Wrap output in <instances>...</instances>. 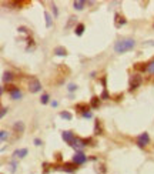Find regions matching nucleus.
<instances>
[{"mask_svg":"<svg viewBox=\"0 0 154 174\" xmlns=\"http://www.w3.org/2000/svg\"><path fill=\"white\" fill-rule=\"evenodd\" d=\"M135 46V41L133 39H123L115 41L114 44V52L115 53H126L128 50H131Z\"/></svg>","mask_w":154,"mask_h":174,"instance_id":"nucleus-1","label":"nucleus"},{"mask_svg":"<svg viewBox=\"0 0 154 174\" xmlns=\"http://www.w3.org/2000/svg\"><path fill=\"white\" fill-rule=\"evenodd\" d=\"M135 143H137V146L141 147V148L146 147L147 144H150V135H148V133H146V131L141 133V134L135 138Z\"/></svg>","mask_w":154,"mask_h":174,"instance_id":"nucleus-2","label":"nucleus"},{"mask_svg":"<svg viewBox=\"0 0 154 174\" xmlns=\"http://www.w3.org/2000/svg\"><path fill=\"white\" fill-rule=\"evenodd\" d=\"M40 89H41V84L38 81V78L30 77V80H29V90H30V93H37V91H40Z\"/></svg>","mask_w":154,"mask_h":174,"instance_id":"nucleus-3","label":"nucleus"},{"mask_svg":"<svg viewBox=\"0 0 154 174\" xmlns=\"http://www.w3.org/2000/svg\"><path fill=\"white\" fill-rule=\"evenodd\" d=\"M141 83H143V77H141L140 74L131 76V78H130V91H133V90H135L137 87H140Z\"/></svg>","mask_w":154,"mask_h":174,"instance_id":"nucleus-4","label":"nucleus"},{"mask_svg":"<svg viewBox=\"0 0 154 174\" xmlns=\"http://www.w3.org/2000/svg\"><path fill=\"white\" fill-rule=\"evenodd\" d=\"M86 160H87V155L83 154L81 151H78V153H76V154L73 155V163L74 164H84L86 163Z\"/></svg>","mask_w":154,"mask_h":174,"instance_id":"nucleus-5","label":"nucleus"},{"mask_svg":"<svg viewBox=\"0 0 154 174\" xmlns=\"http://www.w3.org/2000/svg\"><path fill=\"white\" fill-rule=\"evenodd\" d=\"M61 137H63L64 141H67L69 144H70V146L73 144V143H74V140H76V138H74V134H73L71 131H63Z\"/></svg>","mask_w":154,"mask_h":174,"instance_id":"nucleus-6","label":"nucleus"},{"mask_svg":"<svg viewBox=\"0 0 154 174\" xmlns=\"http://www.w3.org/2000/svg\"><path fill=\"white\" fill-rule=\"evenodd\" d=\"M61 170L69 171V173H73V171L76 170V164H74V163H64L63 166H61Z\"/></svg>","mask_w":154,"mask_h":174,"instance_id":"nucleus-7","label":"nucleus"},{"mask_svg":"<svg viewBox=\"0 0 154 174\" xmlns=\"http://www.w3.org/2000/svg\"><path fill=\"white\" fill-rule=\"evenodd\" d=\"M127 23V20L124 19V16H121V14H115V27H120L123 26V24H126Z\"/></svg>","mask_w":154,"mask_h":174,"instance_id":"nucleus-8","label":"nucleus"},{"mask_svg":"<svg viewBox=\"0 0 154 174\" xmlns=\"http://www.w3.org/2000/svg\"><path fill=\"white\" fill-rule=\"evenodd\" d=\"M100 97H91V101H90V107H93V109H98V106H100V100H98Z\"/></svg>","mask_w":154,"mask_h":174,"instance_id":"nucleus-9","label":"nucleus"},{"mask_svg":"<svg viewBox=\"0 0 154 174\" xmlns=\"http://www.w3.org/2000/svg\"><path fill=\"white\" fill-rule=\"evenodd\" d=\"M13 129L16 131H19V133H23L24 131V124H23V121H16L14 126H13Z\"/></svg>","mask_w":154,"mask_h":174,"instance_id":"nucleus-10","label":"nucleus"},{"mask_svg":"<svg viewBox=\"0 0 154 174\" xmlns=\"http://www.w3.org/2000/svg\"><path fill=\"white\" fill-rule=\"evenodd\" d=\"M26 154H27V150H26V148H20V150H16V151L13 153L14 157H20V158H23Z\"/></svg>","mask_w":154,"mask_h":174,"instance_id":"nucleus-11","label":"nucleus"},{"mask_svg":"<svg viewBox=\"0 0 154 174\" xmlns=\"http://www.w3.org/2000/svg\"><path fill=\"white\" fill-rule=\"evenodd\" d=\"M54 54H57V56H66L67 54V50L64 47H61V46H58V47L54 49Z\"/></svg>","mask_w":154,"mask_h":174,"instance_id":"nucleus-12","label":"nucleus"},{"mask_svg":"<svg viewBox=\"0 0 154 174\" xmlns=\"http://www.w3.org/2000/svg\"><path fill=\"white\" fill-rule=\"evenodd\" d=\"M83 32H84V24H83V23H78V24L74 27V33H76L77 36H81V34H83Z\"/></svg>","mask_w":154,"mask_h":174,"instance_id":"nucleus-13","label":"nucleus"},{"mask_svg":"<svg viewBox=\"0 0 154 174\" xmlns=\"http://www.w3.org/2000/svg\"><path fill=\"white\" fill-rule=\"evenodd\" d=\"M73 6H74L76 10H83L84 9V1L83 0H76V1L73 3Z\"/></svg>","mask_w":154,"mask_h":174,"instance_id":"nucleus-14","label":"nucleus"},{"mask_svg":"<svg viewBox=\"0 0 154 174\" xmlns=\"http://www.w3.org/2000/svg\"><path fill=\"white\" fill-rule=\"evenodd\" d=\"M12 78H13V74L10 71H4V73H3V81H4V83L12 81Z\"/></svg>","mask_w":154,"mask_h":174,"instance_id":"nucleus-15","label":"nucleus"},{"mask_svg":"<svg viewBox=\"0 0 154 174\" xmlns=\"http://www.w3.org/2000/svg\"><path fill=\"white\" fill-rule=\"evenodd\" d=\"M134 69L135 70H140V71H146L147 70V63H135Z\"/></svg>","mask_w":154,"mask_h":174,"instance_id":"nucleus-16","label":"nucleus"},{"mask_svg":"<svg viewBox=\"0 0 154 174\" xmlns=\"http://www.w3.org/2000/svg\"><path fill=\"white\" fill-rule=\"evenodd\" d=\"M76 109H77V110H81V111L84 113V110H89V109H90V104L78 103V104H76Z\"/></svg>","mask_w":154,"mask_h":174,"instance_id":"nucleus-17","label":"nucleus"},{"mask_svg":"<svg viewBox=\"0 0 154 174\" xmlns=\"http://www.w3.org/2000/svg\"><path fill=\"white\" fill-rule=\"evenodd\" d=\"M10 96H12L13 100H19V98H21V91L17 89L16 91H13V93H10Z\"/></svg>","mask_w":154,"mask_h":174,"instance_id":"nucleus-18","label":"nucleus"},{"mask_svg":"<svg viewBox=\"0 0 154 174\" xmlns=\"http://www.w3.org/2000/svg\"><path fill=\"white\" fill-rule=\"evenodd\" d=\"M147 71L150 73V74H154V58L150 61V63H147Z\"/></svg>","mask_w":154,"mask_h":174,"instance_id":"nucleus-19","label":"nucleus"},{"mask_svg":"<svg viewBox=\"0 0 154 174\" xmlns=\"http://www.w3.org/2000/svg\"><path fill=\"white\" fill-rule=\"evenodd\" d=\"M60 116L63 117V118H66V120H71V118H73L71 113H69V111H61V113H60Z\"/></svg>","mask_w":154,"mask_h":174,"instance_id":"nucleus-20","label":"nucleus"},{"mask_svg":"<svg viewBox=\"0 0 154 174\" xmlns=\"http://www.w3.org/2000/svg\"><path fill=\"white\" fill-rule=\"evenodd\" d=\"M44 17H46V26L50 27L51 26V17H50V14L46 12V13H44Z\"/></svg>","mask_w":154,"mask_h":174,"instance_id":"nucleus-21","label":"nucleus"},{"mask_svg":"<svg viewBox=\"0 0 154 174\" xmlns=\"http://www.w3.org/2000/svg\"><path fill=\"white\" fill-rule=\"evenodd\" d=\"M6 90L10 91V93H13V91L17 90V87H16V86H13V84H7V86H6Z\"/></svg>","mask_w":154,"mask_h":174,"instance_id":"nucleus-22","label":"nucleus"},{"mask_svg":"<svg viewBox=\"0 0 154 174\" xmlns=\"http://www.w3.org/2000/svg\"><path fill=\"white\" fill-rule=\"evenodd\" d=\"M100 98H103V100H107V98H110L109 93H107V90H106V87H104V90H103L101 96H100Z\"/></svg>","mask_w":154,"mask_h":174,"instance_id":"nucleus-23","label":"nucleus"},{"mask_svg":"<svg viewBox=\"0 0 154 174\" xmlns=\"http://www.w3.org/2000/svg\"><path fill=\"white\" fill-rule=\"evenodd\" d=\"M94 133H96V134H101V127H100V123H98V120L96 121V129H94Z\"/></svg>","mask_w":154,"mask_h":174,"instance_id":"nucleus-24","label":"nucleus"},{"mask_svg":"<svg viewBox=\"0 0 154 174\" xmlns=\"http://www.w3.org/2000/svg\"><path fill=\"white\" fill-rule=\"evenodd\" d=\"M40 101H41L43 104L49 103V94H43V96H41V98H40Z\"/></svg>","mask_w":154,"mask_h":174,"instance_id":"nucleus-25","label":"nucleus"},{"mask_svg":"<svg viewBox=\"0 0 154 174\" xmlns=\"http://www.w3.org/2000/svg\"><path fill=\"white\" fill-rule=\"evenodd\" d=\"M0 133H1V134H0V137H1V141H4V140H6V137H7V133L4 131V130H1Z\"/></svg>","mask_w":154,"mask_h":174,"instance_id":"nucleus-26","label":"nucleus"},{"mask_svg":"<svg viewBox=\"0 0 154 174\" xmlns=\"http://www.w3.org/2000/svg\"><path fill=\"white\" fill-rule=\"evenodd\" d=\"M91 116H93V114H91V111H84L83 113V117H86V118H90Z\"/></svg>","mask_w":154,"mask_h":174,"instance_id":"nucleus-27","label":"nucleus"},{"mask_svg":"<svg viewBox=\"0 0 154 174\" xmlns=\"http://www.w3.org/2000/svg\"><path fill=\"white\" fill-rule=\"evenodd\" d=\"M76 89H77L76 84H69V90H70V91H74Z\"/></svg>","mask_w":154,"mask_h":174,"instance_id":"nucleus-28","label":"nucleus"},{"mask_svg":"<svg viewBox=\"0 0 154 174\" xmlns=\"http://www.w3.org/2000/svg\"><path fill=\"white\" fill-rule=\"evenodd\" d=\"M34 144H36V146H40V144H41V141H40L38 138H34Z\"/></svg>","mask_w":154,"mask_h":174,"instance_id":"nucleus-29","label":"nucleus"},{"mask_svg":"<svg viewBox=\"0 0 154 174\" xmlns=\"http://www.w3.org/2000/svg\"><path fill=\"white\" fill-rule=\"evenodd\" d=\"M51 106H53V107H57L58 103H57V101H51Z\"/></svg>","mask_w":154,"mask_h":174,"instance_id":"nucleus-30","label":"nucleus"},{"mask_svg":"<svg viewBox=\"0 0 154 174\" xmlns=\"http://www.w3.org/2000/svg\"><path fill=\"white\" fill-rule=\"evenodd\" d=\"M53 10H54V14L57 16V13H58V12H57V9H56V6H54V4H53Z\"/></svg>","mask_w":154,"mask_h":174,"instance_id":"nucleus-31","label":"nucleus"},{"mask_svg":"<svg viewBox=\"0 0 154 174\" xmlns=\"http://www.w3.org/2000/svg\"><path fill=\"white\" fill-rule=\"evenodd\" d=\"M6 110H7V109H1V117H3L4 114H6Z\"/></svg>","mask_w":154,"mask_h":174,"instance_id":"nucleus-32","label":"nucleus"},{"mask_svg":"<svg viewBox=\"0 0 154 174\" xmlns=\"http://www.w3.org/2000/svg\"><path fill=\"white\" fill-rule=\"evenodd\" d=\"M151 44H153V46H154V41H153V43H151Z\"/></svg>","mask_w":154,"mask_h":174,"instance_id":"nucleus-33","label":"nucleus"}]
</instances>
